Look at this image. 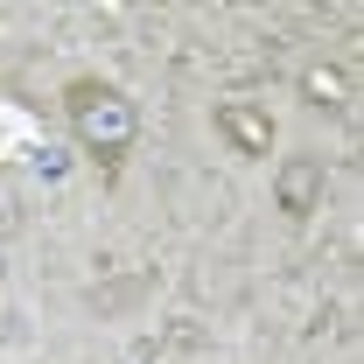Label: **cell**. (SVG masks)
I'll list each match as a JSON object with an SVG mask.
<instances>
[{
    "label": "cell",
    "mask_w": 364,
    "mask_h": 364,
    "mask_svg": "<svg viewBox=\"0 0 364 364\" xmlns=\"http://www.w3.org/2000/svg\"><path fill=\"white\" fill-rule=\"evenodd\" d=\"M322 189H329L322 154H287V161L273 168V203H280L287 218H316V210H322Z\"/></svg>",
    "instance_id": "cell-2"
},
{
    "label": "cell",
    "mask_w": 364,
    "mask_h": 364,
    "mask_svg": "<svg viewBox=\"0 0 364 364\" xmlns=\"http://www.w3.org/2000/svg\"><path fill=\"white\" fill-rule=\"evenodd\" d=\"M301 98L309 105H350V70L343 63H309L301 70Z\"/></svg>",
    "instance_id": "cell-4"
},
{
    "label": "cell",
    "mask_w": 364,
    "mask_h": 364,
    "mask_svg": "<svg viewBox=\"0 0 364 364\" xmlns=\"http://www.w3.org/2000/svg\"><path fill=\"white\" fill-rule=\"evenodd\" d=\"M63 119H70V140H77L85 154H98V161H119L140 140V105L119 85H105V77H70Z\"/></svg>",
    "instance_id": "cell-1"
},
{
    "label": "cell",
    "mask_w": 364,
    "mask_h": 364,
    "mask_svg": "<svg viewBox=\"0 0 364 364\" xmlns=\"http://www.w3.org/2000/svg\"><path fill=\"white\" fill-rule=\"evenodd\" d=\"M210 119H218V134L231 140V154H267V147H273V112H267V105L225 98V105H218Z\"/></svg>",
    "instance_id": "cell-3"
}]
</instances>
